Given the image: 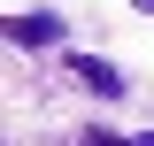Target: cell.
<instances>
[{
    "label": "cell",
    "instance_id": "obj_1",
    "mask_svg": "<svg viewBox=\"0 0 154 146\" xmlns=\"http://www.w3.org/2000/svg\"><path fill=\"white\" fill-rule=\"evenodd\" d=\"M69 85H85L93 92V100H123V69H116V62H100V54H69Z\"/></svg>",
    "mask_w": 154,
    "mask_h": 146
},
{
    "label": "cell",
    "instance_id": "obj_2",
    "mask_svg": "<svg viewBox=\"0 0 154 146\" xmlns=\"http://www.w3.org/2000/svg\"><path fill=\"white\" fill-rule=\"evenodd\" d=\"M8 38H16V46H54V38H62V16H54V8H31V16H8Z\"/></svg>",
    "mask_w": 154,
    "mask_h": 146
},
{
    "label": "cell",
    "instance_id": "obj_3",
    "mask_svg": "<svg viewBox=\"0 0 154 146\" xmlns=\"http://www.w3.org/2000/svg\"><path fill=\"white\" fill-rule=\"evenodd\" d=\"M139 16H154V0H139Z\"/></svg>",
    "mask_w": 154,
    "mask_h": 146
}]
</instances>
